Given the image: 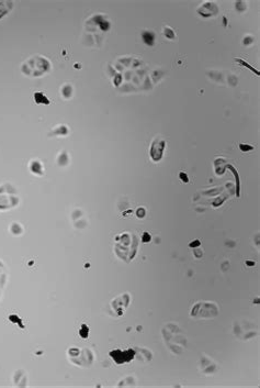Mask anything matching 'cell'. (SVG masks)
<instances>
[{"label": "cell", "mask_w": 260, "mask_h": 388, "mask_svg": "<svg viewBox=\"0 0 260 388\" xmlns=\"http://www.w3.org/2000/svg\"><path fill=\"white\" fill-rule=\"evenodd\" d=\"M135 354H136V353H135V351L132 349L125 350V351H122V350H114V351H111L110 352V356L113 359V361L115 362L116 364L128 363L131 359H133Z\"/></svg>", "instance_id": "cell-1"}, {"label": "cell", "mask_w": 260, "mask_h": 388, "mask_svg": "<svg viewBox=\"0 0 260 388\" xmlns=\"http://www.w3.org/2000/svg\"><path fill=\"white\" fill-rule=\"evenodd\" d=\"M165 146H166V141L162 137H156L150 146V157L154 162H159L162 159V154H164Z\"/></svg>", "instance_id": "cell-2"}, {"label": "cell", "mask_w": 260, "mask_h": 388, "mask_svg": "<svg viewBox=\"0 0 260 388\" xmlns=\"http://www.w3.org/2000/svg\"><path fill=\"white\" fill-rule=\"evenodd\" d=\"M142 39L147 45L153 46L154 45V41H155V34L153 33L152 31H143Z\"/></svg>", "instance_id": "cell-3"}, {"label": "cell", "mask_w": 260, "mask_h": 388, "mask_svg": "<svg viewBox=\"0 0 260 388\" xmlns=\"http://www.w3.org/2000/svg\"><path fill=\"white\" fill-rule=\"evenodd\" d=\"M227 168H229L231 169L232 172H233V174L234 175H235V179H236V195H237V197H239V176H238V173H237L236 172V169L234 168L233 166H232V165H227Z\"/></svg>", "instance_id": "cell-4"}, {"label": "cell", "mask_w": 260, "mask_h": 388, "mask_svg": "<svg viewBox=\"0 0 260 388\" xmlns=\"http://www.w3.org/2000/svg\"><path fill=\"white\" fill-rule=\"evenodd\" d=\"M236 60V62H238L239 64H241V65H243V66H245V67H247V68H249V69H250V70H253V72H254V73H256V74H257V75H259V72H258L257 69H255V68H254L253 66H250V65H249V64H247V63H246L245 60H240V58H236V60Z\"/></svg>", "instance_id": "cell-5"}, {"label": "cell", "mask_w": 260, "mask_h": 388, "mask_svg": "<svg viewBox=\"0 0 260 388\" xmlns=\"http://www.w3.org/2000/svg\"><path fill=\"white\" fill-rule=\"evenodd\" d=\"M79 333H80V335H81V337H84V339L88 337V334H89V329H88V327H87L86 324H82L81 329L79 330Z\"/></svg>", "instance_id": "cell-6"}, {"label": "cell", "mask_w": 260, "mask_h": 388, "mask_svg": "<svg viewBox=\"0 0 260 388\" xmlns=\"http://www.w3.org/2000/svg\"><path fill=\"white\" fill-rule=\"evenodd\" d=\"M164 32H165V35H166V38H168V39H175V33H173V31L169 27L165 28Z\"/></svg>", "instance_id": "cell-7"}, {"label": "cell", "mask_w": 260, "mask_h": 388, "mask_svg": "<svg viewBox=\"0 0 260 388\" xmlns=\"http://www.w3.org/2000/svg\"><path fill=\"white\" fill-rule=\"evenodd\" d=\"M41 168H42V166H41V164H40V162H37V165H36V166H35V164H34L33 162L31 163V171L33 172V173H35V174H42L41 172L39 171V169H41Z\"/></svg>", "instance_id": "cell-8"}, {"label": "cell", "mask_w": 260, "mask_h": 388, "mask_svg": "<svg viewBox=\"0 0 260 388\" xmlns=\"http://www.w3.org/2000/svg\"><path fill=\"white\" fill-rule=\"evenodd\" d=\"M239 149H240V151H243V152H249V151L254 149V146L253 145H248V144L240 143V144H239Z\"/></svg>", "instance_id": "cell-9"}, {"label": "cell", "mask_w": 260, "mask_h": 388, "mask_svg": "<svg viewBox=\"0 0 260 388\" xmlns=\"http://www.w3.org/2000/svg\"><path fill=\"white\" fill-rule=\"evenodd\" d=\"M179 176H180V179L182 181H184V183H188L189 181V178H188V175H187V174L185 173H183V172H180V174H179Z\"/></svg>", "instance_id": "cell-10"}, {"label": "cell", "mask_w": 260, "mask_h": 388, "mask_svg": "<svg viewBox=\"0 0 260 388\" xmlns=\"http://www.w3.org/2000/svg\"><path fill=\"white\" fill-rule=\"evenodd\" d=\"M142 241L144 242V243H147V242H150V234H148L147 232H144V234H143Z\"/></svg>", "instance_id": "cell-11"}, {"label": "cell", "mask_w": 260, "mask_h": 388, "mask_svg": "<svg viewBox=\"0 0 260 388\" xmlns=\"http://www.w3.org/2000/svg\"><path fill=\"white\" fill-rule=\"evenodd\" d=\"M136 215H137L138 218H143L145 216V209L144 208H138L137 211H136Z\"/></svg>", "instance_id": "cell-12"}, {"label": "cell", "mask_w": 260, "mask_h": 388, "mask_svg": "<svg viewBox=\"0 0 260 388\" xmlns=\"http://www.w3.org/2000/svg\"><path fill=\"white\" fill-rule=\"evenodd\" d=\"M200 244H201V242L199 241V240H195L194 242H191V243L189 244V246H190V248H195V246H200Z\"/></svg>", "instance_id": "cell-13"}, {"label": "cell", "mask_w": 260, "mask_h": 388, "mask_svg": "<svg viewBox=\"0 0 260 388\" xmlns=\"http://www.w3.org/2000/svg\"><path fill=\"white\" fill-rule=\"evenodd\" d=\"M8 3H0V11H9L8 8H6ZM0 18H1V15H0Z\"/></svg>", "instance_id": "cell-14"}]
</instances>
